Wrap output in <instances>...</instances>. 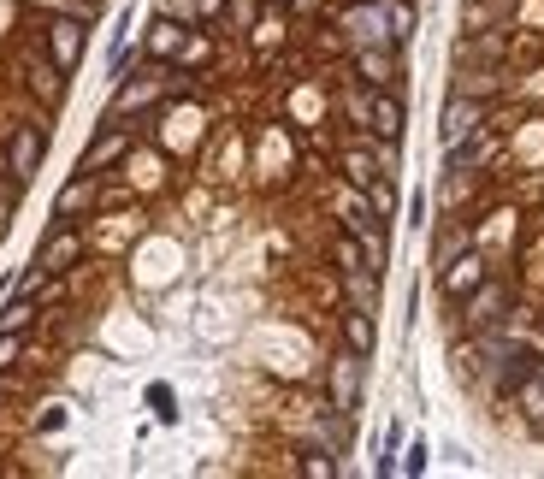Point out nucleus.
Listing matches in <instances>:
<instances>
[{
  "instance_id": "f3484780",
  "label": "nucleus",
  "mask_w": 544,
  "mask_h": 479,
  "mask_svg": "<svg viewBox=\"0 0 544 479\" xmlns=\"http://www.w3.org/2000/svg\"><path fill=\"white\" fill-rule=\"evenodd\" d=\"M36 320H42V302H36V296H24V290H18V296L0 308V332H18V338H30V332H36Z\"/></svg>"
},
{
  "instance_id": "4be33fe9",
  "label": "nucleus",
  "mask_w": 544,
  "mask_h": 479,
  "mask_svg": "<svg viewBox=\"0 0 544 479\" xmlns=\"http://www.w3.org/2000/svg\"><path fill=\"white\" fill-rule=\"evenodd\" d=\"M379 172H385V166H379V160H373L367 148H349V154H343V178H349L355 190H367V184H373Z\"/></svg>"
},
{
  "instance_id": "5701e85b",
  "label": "nucleus",
  "mask_w": 544,
  "mask_h": 479,
  "mask_svg": "<svg viewBox=\"0 0 544 479\" xmlns=\"http://www.w3.org/2000/svg\"><path fill=\"white\" fill-rule=\"evenodd\" d=\"M385 24H391V42L403 48L408 36H414V24H420V12H414V0H385Z\"/></svg>"
},
{
  "instance_id": "f257e3e1",
  "label": "nucleus",
  "mask_w": 544,
  "mask_h": 479,
  "mask_svg": "<svg viewBox=\"0 0 544 479\" xmlns=\"http://www.w3.org/2000/svg\"><path fill=\"white\" fill-rule=\"evenodd\" d=\"M0 160H6V178L30 184V178L42 172V160H48V125L18 119V125L6 131V142H0Z\"/></svg>"
},
{
  "instance_id": "393cba45",
  "label": "nucleus",
  "mask_w": 544,
  "mask_h": 479,
  "mask_svg": "<svg viewBox=\"0 0 544 479\" xmlns=\"http://www.w3.org/2000/svg\"><path fill=\"white\" fill-rule=\"evenodd\" d=\"M367 202H373L379 219H397V184H391V172H379V178L367 184Z\"/></svg>"
},
{
  "instance_id": "c756f323",
  "label": "nucleus",
  "mask_w": 544,
  "mask_h": 479,
  "mask_svg": "<svg viewBox=\"0 0 544 479\" xmlns=\"http://www.w3.org/2000/svg\"><path fill=\"white\" fill-rule=\"evenodd\" d=\"M255 12H261V0H231V30H249Z\"/></svg>"
},
{
  "instance_id": "dca6fc26",
  "label": "nucleus",
  "mask_w": 544,
  "mask_h": 479,
  "mask_svg": "<svg viewBox=\"0 0 544 479\" xmlns=\"http://www.w3.org/2000/svg\"><path fill=\"white\" fill-rule=\"evenodd\" d=\"M178 48H184V24H178V18H154V30L142 36V54H154V60H178Z\"/></svg>"
},
{
  "instance_id": "1a4fd4ad",
  "label": "nucleus",
  "mask_w": 544,
  "mask_h": 479,
  "mask_svg": "<svg viewBox=\"0 0 544 479\" xmlns=\"http://www.w3.org/2000/svg\"><path fill=\"white\" fill-rule=\"evenodd\" d=\"M83 261V231L77 225H54L48 237H42V249H36V267L48 278H60V273H71Z\"/></svg>"
},
{
  "instance_id": "a211bd4d",
  "label": "nucleus",
  "mask_w": 544,
  "mask_h": 479,
  "mask_svg": "<svg viewBox=\"0 0 544 479\" xmlns=\"http://www.w3.org/2000/svg\"><path fill=\"white\" fill-rule=\"evenodd\" d=\"M338 278H343V296H349L355 308H373V314H379V278H385V273L355 267V273H338Z\"/></svg>"
},
{
  "instance_id": "6ab92c4d",
  "label": "nucleus",
  "mask_w": 544,
  "mask_h": 479,
  "mask_svg": "<svg viewBox=\"0 0 544 479\" xmlns=\"http://www.w3.org/2000/svg\"><path fill=\"white\" fill-rule=\"evenodd\" d=\"M515 403H521V414H527V426L544 438V367L533 373V379H521V391H515Z\"/></svg>"
},
{
  "instance_id": "b1692460",
  "label": "nucleus",
  "mask_w": 544,
  "mask_h": 479,
  "mask_svg": "<svg viewBox=\"0 0 544 479\" xmlns=\"http://www.w3.org/2000/svg\"><path fill=\"white\" fill-rule=\"evenodd\" d=\"M148 409H154L160 426H178V391H172L166 379H154V385H148Z\"/></svg>"
},
{
  "instance_id": "412c9836",
  "label": "nucleus",
  "mask_w": 544,
  "mask_h": 479,
  "mask_svg": "<svg viewBox=\"0 0 544 479\" xmlns=\"http://www.w3.org/2000/svg\"><path fill=\"white\" fill-rule=\"evenodd\" d=\"M332 267H338V273H355V267H367V243H361L355 231H338V237H332Z\"/></svg>"
},
{
  "instance_id": "4468645a",
  "label": "nucleus",
  "mask_w": 544,
  "mask_h": 479,
  "mask_svg": "<svg viewBox=\"0 0 544 479\" xmlns=\"http://www.w3.org/2000/svg\"><path fill=\"white\" fill-rule=\"evenodd\" d=\"M154 101H160V77H154V71H148V77H119V83H113V113H107V119H131V113H142V107H154Z\"/></svg>"
},
{
  "instance_id": "6e6552de",
  "label": "nucleus",
  "mask_w": 544,
  "mask_h": 479,
  "mask_svg": "<svg viewBox=\"0 0 544 479\" xmlns=\"http://www.w3.org/2000/svg\"><path fill=\"white\" fill-rule=\"evenodd\" d=\"M462 320H468L474 332H491V326H503V320H509V284L485 273V284H479L474 296L462 302Z\"/></svg>"
},
{
  "instance_id": "72a5a7b5",
  "label": "nucleus",
  "mask_w": 544,
  "mask_h": 479,
  "mask_svg": "<svg viewBox=\"0 0 544 479\" xmlns=\"http://www.w3.org/2000/svg\"><path fill=\"white\" fill-rule=\"evenodd\" d=\"M355 6H385V0H355Z\"/></svg>"
},
{
  "instance_id": "423d86ee",
  "label": "nucleus",
  "mask_w": 544,
  "mask_h": 479,
  "mask_svg": "<svg viewBox=\"0 0 544 479\" xmlns=\"http://www.w3.org/2000/svg\"><path fill=\"white\" fill-rule=\"evenodd\" d=\"M491 160H497V131H491V119H485L479 131H468L462 142L444 148V178H468V172L491 166Z\"/></svg>"
},
{
  "instance_id": "f704fd0d",
  "label": "nucleus",
  "mask_w": 544,
  "mask_h": 479,
  "mask_svg": "<svg viewBox=\"0 0 544 479\" xmlns=\"http://www.w3.org/2000/svg\"><path fill=\"white\" fill-rule=\"evenodd\" d=\"M95 6H101V0H95Z\"/></svg>"
},
{
  "instance_id": "7ed1b4c3",
  "label": "nucleus",
  "mask_w": 544,
  "mask_h": 479,
  "mask_svg": "<svg viewBox=\"0 0 544 479\" xmlns=\"http://www.w3.org/2000/svg\"><path fill=\"white\" fill-rule=\"evenodd\" d=\"M18 71H24V89H30L48 113L66 101V71L54 66V54H48V48H24V54H18Z\"/></svg>"
},
{
  "instance_id": "473e14b6",
  "label": "nucleus",
  "mask_w": 544,
  "mask_h": 479,
  "mask_svg": "<svg viewBox=\"0 0 544 479\" xmlns=\"http://www.w3.org/2000/svg\"><path fill=\"white\" fill-rule=\"evenodd\" d=\"M219 12H225V0H196V18H207V24H213Z\"/></svg>"
},
{
  "instance_id": "2eb2a0df",
  "label": "nucleus",
  "mask_w": 544,
  "mask_h": 479,
  "mask_svg": "<svg viewBox=\"0 0 544 479\" xmlns=\"http://www.w3.org/2000/svg\"><path fill=\"white\" fill-rule=\"evenodd\" d=\"M338 332H343V343H349L355 355H373V349H379V326H373V308H355V302H349V308L338 314Z\"/></svg>"
},
{
  "instance_id": "f8f14e48",
  "label": "nucleus",
  "mask_w": 544,
  "mask_h": 479,
  "mask_svg": "<svg viewBox=\"0 0 544 479\" xmlns=\"http://www.w3.org/2000/svg\"><path fill=\"white\" fill-rule=\"evenodd\" d=\"M131 154V131L119 125V119H107L101 131H95V142L83 148V160H77V172H107V166H119Z\"/></svg>"
},
{
  "instance_id": "0eeeda50",
  "label": "nucleus",
  "mask_w": 544,
  "mask_h": 479,
  "mask_svg": "<svg viewBox=\"0 0 544 479\" xmlns=\"http://www.w3.org/2000/svg\"><path fill=\"white\" fill-rule=\"evenodd\" d=\"M485 273H491V267H485V255H479V249H462L456 261H444V267H438V296H444V302H468L479 284H485Z\"/></svg>"
},
{
  "instance_id": "c85d7f7f",
  "label": "nucleus",
  "mask_w": 544,
  "mask_h": 479,
  "mask_svg": "<svg viewBox=\"0 0 544 479\" xmlns=\"http://www.w3.org/2000/svg\"><path fill=\"white\" fill-rule=\"evenodd\" d=\"M426 468H432V450H426V444H408V450H403V474L420 479Z\"/></svg>"
},
{
  "instance_id": "ddd939ff",
  "label": "nucleus",
  "mask_w": 544,
  "mask_h": 479,
  "mask_svg": "<svg viewBox=\"0 0 544 479\" xmlns=\"http://www.w3.org/2000/svg\"><path fill=\"white\" fill-rule=\"evenodd\" d=\"M403 48H355L349 54V66L355 77L367 83V89H397V77H403V60H397Z\"/></svg>"
},
{
  "instance_id": "7c9ffc66",
  "label": "nucleus",
  "mask_w": 544,
  "mask_h": 479,
  "mask_svg": "<svg viewBox=\"0 0 544 479\" xmlns=\"http://www.w3.org/2000/svg\"><path fill=\"white\" fill-rule=\"evenodd\" d=\"M18 355H24V338H18V332H0V373H6Z\"/></svg>"
},
{
  "instance_id": "9b49d317",
  "label": "nucleus",
  "mask_w": 544,
  "mask_h": 479,
  "mask_svg": "<svg viewBox=\"0 0 544 479\" xmlns=\"http://www.w3.org/2000/svg\"><path fill=\"white\" fill-rule=\"evenodd\" d=\"M403 125H408L403 95H397V89H373V95H367V137L403 142Z\"/></svg>"
},
{
  "instance_id": "cd10ccee",
  "label": "nucleus",
  "mask_w": 544,
  "mask_h": 479,
  "mask_svg": "<svg viewBox=\"0 0 544 479\" xmlns=\"http://www.w3.org/2000/svg\"><path fill=\"white\" fill-rule=\"evenodd\" d=\"M207 54H213V42H207V36H184V48H178V66H202Z\"/></svg>"
},
{
  "instance_id": "20e7f679",
  "label": "nucleus",
  "mask_w": 544,
  "mask_h": 479,
  "mask_svg": "<svg viewBox=\"0 0 544 479\" xmlns=\"http://www.w3.org/2000/svg\"><path fill=\"white\" fill-rule=\"evenodd\" d=\"M491 119V107L479 101V95H462V89H450L444 95V107H438V142L450 148V142H462L468 131H479Z\"/></svg>"
},
{
  "instance_id": "2f4dec72",
  "label": "nucleus",
  "mask_w": 544,
  "mask_h": 479,
  "mask_svg": "<svg viewBox=\"0 0 544 479\" xmlns=\"http://www.w3.org/2000/svg\"><path fill=\"white\" fill-rule=\"evenodd\" d=\"M408 225H414V231H426V225H432V219H426V190H414V196H408Z\"/></svg>"
},
{
  "instance_id": "a878e982",
  "label": "nucleus",
  "mask_w": 544,
  "mask_h": 479,
  "mask_svg": "<svg viewBox=\"0 0 544 479\" xmlns=\"http://www.w3.org/2000/svg\"><path fill=\"white\" fill-rule=\"evenodd\" d=\"M462 249H474V231H438V249H432V267H444V261H456Z\"/></svg>"
},
{
  "instance_id": "aec40b11",
  "label": "nucleus",
  "mask_w": 544,
  "mask_h": 479,
  "mask_svg": "<svg viewBox=\"0 0 544 479\" xmlns=\"http://www.w3.org/2000/svg\"><path fill=\"white\" fill-rule=\"evenodd\" d=\"M296 474H302V479H338L343 462H338V450H326V444H320V450H302V456H296Z\"/></svg>"
},
{
  "instance_id": "39448f33",
  "label": "nucleus",
  "mask_w": 544,
  "mask_h": 479,
  "mask_svg": "<svg viewBox=\"0 0 544 479\" xmlns=\"http://www.w3.org/2000/svg\"><path fill=\"white\" fill-rule=\"evenodd\" d=\"M42 48H48V54H54V66L71 77V71L83 66V48H89V24H83V18H48V24H42Z\"/></svg>"
},
{
  "instance_id": "9d476101",
  "label": "nucleus",
  "mask_w": 544,
  "mask_h": 479,
  "mask_svg": "<svg viewBox=\"0 0 544 479\" xmlns=\"http://www.w3.org/2000/svg\"><path fill=\"white\" fill-rule=\"evenodd\" d=\"M101 207V172H77L66 190L54 196V225H77L83 213Z\"/></svg>"
},
{
  "instance_id": "bb28decb",
  "label": "nucleus",
  "mask_w": 544,
  "mask_h": 479,
  "mask_svg": "<svg viewBox=\"0 0 544 479\" xmlns=\"http://www.w3.org/2000/svg\"><path fill=\"white\" fill-rule=\"evenodd\" d=\"M18 196H24V184H18V178H6V184H0V237H6V231H12V219H18Z\"/></svg>"
},
{
  "instance_id": "f03ea898",
  "label": "nucleus",
  "mask_w": 544,
  "mask_h": 479,
  "mask_svg": "<svg viewBox=\"0 0 544 479\" xmlns=\"http://www.w3.org/2000/svg\"><path fill=\"white\" fill-rule=\"evenodd\" d=\"M361 373H367V355H355L343 343L338 355H332V367H326V409L355 420V409H361Z\"/></svg>"
}]
</instances>
